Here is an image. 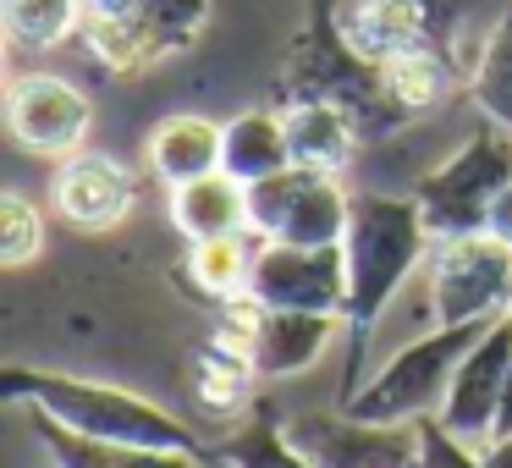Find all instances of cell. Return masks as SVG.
<instances>
[{
  "label": "cell",
  "mask_w": 512,
  "mask_h": 468,
  "mask_svg": "<svg viewBox=\"0 0 512 468\" xmlns=\"http://www.w3.org/2000/svg\"><path fill=\"white\" fill-rule=\"evenodd\" d=\"M0 397L23 413H39V419L61 424L72 435H89V441L160 446V452H210L177 413H166L160 402L138 397L127 386H111V380H83V375H61V369L12 364L0 375Z\"/></svg>",
  "instance_id": "6da1fadb"
},
{
  "label": "cell",
  "mask_w": 512,
  "mask_h": 468,
  "mask_svg": "<svg viewBox=\"0 0 512 468\" xmlns=\"http://www.w3.org/2000/svg\"><path fill=\"white\" fill-rule=\"evenodd\" d=\"M435 254V232L424 221L413 193H386V188H353V215L342 232V259H347V325L369 336L380 314L391 309L413 270H424Z\"/></svg>",
  "instance_id": "7a4b0ae2"
},
{
  "label": "cell",
  "mask_w": 512,
  "mask_h": 468,
  "mask_svg": "<svg viewBox=\"0 0 512 468\" xmlns=\"http://www.w3.org/2000/svg\"><path fill=\"white\" fill-rule=\"evenodd\" d=\"M479 336H485V325H430L408 347H397L369 380H358L342 397V408L353 419H375V424L430 419V413H441L446 386H452L457 364H463V353Z\"/></svg>",
  "instance_id": "3957f363"
},
{
  "label": "cell",
  "mask_w": 512,
  "mask_h": 468,
  "mask_svg": "<svg viewBox=\"0 0 512 468\" xmlns=\"http://www.w3.org/2000/svg\"><path fill=\"white\" fill-rule=\"evenodd\" d=\"M507 182H512V133L496 122H479L441 166L413 182V199H419L424 221L441 243V237L485 232V215Z\"/></svg>",
  "instance_id": "277c9868"
},
{
  "label": "cell",
  "mask_w": 512,
  "mask_h": 468,
  "mask_svg": "<svg viewBox=\"0 0 512 468\" xmlns=\"http://www.w3.org/2000/svg\"><path fill=\"white\" fill-rule=\"evenodd\" d=\"M435 325H496L512 303V248L490 232L441 237L424 265Z\"/></svg>",
  "instance_id": "5b68a950"
},
{
  "label": "cell",
  "mask_w": 512,
  "mask_h": 468,
  "mask_svg": "<svg viewBox=\"0 0 512 468\" xmlns=\"http://www.w3.org/2000/svg\"><path fill=\"white\" fill-rule=\"evenodd\" d=\"M353 215V188L331 171L287 166L276 177L248 188V232L259 243H292V248H336Z\"/></svg>",
  "instance_id": "8992f818"
},
{
  "label": "cell",
  "mask_w": 512,
  "mask_h": 468,
  "mask_svg": "<svg viewBox=\"0 0 512 468\" xmlns=\"http://www.w3.org/2000/svg\"><path fill=\"white\" fill-rule=\"evenodd\" d=\"M287 441L314 468H419V424H375L353 413H287Z\"/></svg>",
  "instance_id": "52a82bcc"
},
{
  "label": "cell",
  "mask_w": 512,
  "mask_h": 468,
  "mask_svg": "<svg viewBox=\"0 0 512 468\" xmlns=\"http://www.w3.org/2000/svg\"><path fill=\"white\" fill-rule=\"evenodd\" d=\"M6 127L12 138L39 160H67L78 149H89L94 105L61 72H17L6 83Z\"/></svg>",
  "instance_id": "ba28073f"
},
{
  "label": "cell",
  "mask_w": 512,
  "mask_h": 468,
  "mask_svg": "<svg viewBox=\"0 0 512 468\" xmlns=\"http://www.w3.org/2000/svg\"><path fill=\"white\" fill-rule=\"evenodd\" d=\"M248 298L259 309H298V314H342L347 320V259L336 248H292L259 243Z\"/></svg>",
  "instance_id": "9c48e42d"
},
{
  "label": "cell",
  "mask_w": 512,
  "mask_h": 468,
  "mask_svg": "<svg viewBox=\"0 0 512 468\" xmlns=\"http://www.w3.org/2000/svg\"><path fill=\"white\" fill-rule=\"evenodd\" d=\"M507 369H512V325L496 320V325H485V336L463 353V364H457V375H452V386H446V402H441L435 419H441L452 435H463V441L485 446L490 435H496V419H501Z\"/></svg>",
  "instance_id": "30bf717a"
},
{
  "label": "cell",
  "mask_w": 512,
  "mask_h": 468,
  "mask_svg": "<svg viewBox=\"0 0 512 468\" xmlns=\"http://www.w3.org/2000/svg\"><path fill=\"white\" fill-rule=\"evenodd\" d=\"M50 204L67 226L78 232H116L138 204V182L105 149H78V155L56 160V182H50Z\"/></svg>",
  "instance_id": "8fae6325"
},
{
  "label": "cell",
  "mask_w": 512,
  "mask_h": 468,
  "mask_svg": "<svg viewBox=\"0 0 512 468\" xmlns=\"http://www.w3.org/2000/svg\"><path fill=\"white\" fill-rule=\"evenodd\" d=\"M342 314H298V309H265L259 314V331H254V358L259 380H292V375H309L314 364L325 358L331 336L342 331Z\"/></svg>",
  "instance_id": "7c38bea8"
},
{
  "label": "cell",
  "mask_w": 512,
  "mask_h": 468,
  "mask_svg": "<svg viewBox=\"0 0 512 468\" xmlns=\"http://www.w3.org/2000/svg\"><path fill=\"white\" fill-rule=\"evenodd\" d=\"M281 122H287L292 166H303V171H331V177H342L353 166L358 144H364L358 116L336 100H287L281 105Z\"/></svg>",
  "instance_id": "4fadbf2b"
},
{
  "label": "cell",
  "mask_w": 512,
  "mask_h": 468,
  "mask_svg": "<svg viewBox=\"0 0 512 468\" xmlns=\"http://www.w3.org/2000/svg\"><path fill=\"white\" fill-rule=\"evenodd\" d=\"M336 28H342V39L369 67H386L402 50L430 45V12H424V0H342Z\"/></svg>",
  "instance_id": "5bb4252c"
},
{
  "label": "cell",
  "mask_w": 512,
  "mask_h": 468,
  "mask_svg": "<svg viewBox=\"0 0 512 468\" xmlns=\"http://www.w3.org/2000/svg\"><path fill=\"white\" fill-rule=\"evenodd\" d=\"M221 160H226V122H215V116L177 111L149 133V171H155L166 188L215 177Z\"/></svg>",
  "instance_id": "9a60e30c"
},
{
  "label": "cell",
  "mask_w": 512,
  "mask_h": 468,
  "mask_svg": "<svg viewBox=\"0 0 512 468\" xmlns=\"http://www.w3.org/2000/svg\"><path fill=\"white\" fill-rule=\"evenodd\" d=\"M34 419V435L39 446L50 452L56 468H215L210 452H160V446H111V441H89V435H72L61 424Z\"/></svg>",
  "instance_id": "2e32d148"
},
{
  "label": "cell",
  "mask_w": 512,
  "mask_h": 468,
  "mask_svg": "<svg viewBox=\"0 0 512 468\" xmlns=\"http://www.w3.org/2000/svg\"><path fill=\"white\" fill-rule=\"evenodd\" d=\"M166 210H171V226H177L188 243H210V237L248 232V188L237 177H226V171L171 188Z\"/></svg>",
  "instance_id": "e0dca14e"
},
{
  "label": "cell",
  "mask_w": 512,
  "mask_h": 468,
  "mask_svg": "<svg viewBox=\"0 0 512 468\" xmlns=\"http://www.w3.org/2000/svg\"><path fill=\"white\" fill-rule=\"evenodd\" d=\"M292 166V149H287V122L281 111H237L226 122V160L221 171L237 177L243 188L276 177V171Z\"/></svg>",
  "instance_id": "ac0fdd59"
},
{
  "label": "cell",
  "mask_w": 512,
  "mask_h": 468,
  "mask_svg": "<svg viewBox=\"0 0 512 468\" xmlns=\"http://www.w3.org/2000/svg\"><path fill=\"white\" fill-rule=\"evenodd\" d=\"M254 259H259V237L254 232H232V237H210V243H188V287L210 303H232L248 298L254 281Z\"/></svg>",
  "instance_id": "d6986e66"
},
{
  "label": "cell",
  "mask_w": 512,
  "mask_h": 468,
  "mask_svg": "<svg viewBox=\"0 0 512 468\" xmlns=\"http://www.w3.org/2000/svg\"><path fill=\"white\" fill-rule=\"evenodd\" d=\"M188 386L193 397L204 402L210 413H237L254 402V386H259V369L248 353H237V347L226 342H204L199 353H193V369H188Z\"/></svg>",
  "instance_id": "ffe728a7"
},
{
  "label": "cell",
  "mask_w": 512,
  "mask_h": 468,
  "mask_svg": "<svg viewBox=\"0 0 512 468\" xmlns=\"http://www.w3.org/2000/svg\"><path fill=\"white\" fill-rule=\"evenodd\" d=\"M215 468H314L298 446L287 441L276 413H248L237 430H226L221 441L210 446Z\"/></svg>",
  "instance_id": "44dd1931"
},
{
  "label": "cell",
  "mask_w": 512,
  "mask_h": 468,
  "mask_svg": "<svg viewBox=\"0 0 512 468\" xmlns=\"http://www.w3.org/2000/svg\"><path fill=\"white\" fill-rule=\"evenodd\" d=\"M380 72V89H386V100L397 105L402 116H419V111H435V105L446 100V89H452V67H446V56H435L430 45L419 50H402V56H391Z\"/></svg>",
  "instance_id": "7402d4cb"
},
{
  "label": "cell",
  "mask_w": 512,
  "mask_h": 468,
  "mask_svg": "<svg viewBox=\"0 0 512 468\" xmlns=\"http://www.w3.org/2000/svg\"><path fill=\"white\" fill-rule=\"evenodd\" d=\"M468 100H474L479 122H496L512 133V6L496 17L474 72H468Z\"/></svg>",
  "instance_id": "603a6c76"
},
{
  "label": "cell",
  "mask_w": 512,
  "mask_h": 468,
  "mask_svg": "<svg viewBox=\"0 0 512 468\" xmlns=\"http://www.w3.org/2000/svg\"><path fill=\"white\" fill-rule=\"evenodd\" d=\"M78 39L89 45V56L111 72H149L155 61H166L144 17H83Z\"/></svg>",
  "instance_id": "cb8c5ba5"
},
{
  "label": "cell",
  "mask_w": 512,
  "mask_h": 468,
  "mask_svg": "<svg viewBox=\"0 0 512 468\" xmlns=\"http://www.w3.org/2000/svg\"><path fill=\"white\" fill-rule=\"evenodd\" d=\"M0 17L23 50H56L83 34V0H0Z\"/></svg>",
  "instance_id": "d4e9b609"
},
{
  "label": "cell",
  "mask_w": 512,
  "mask_h": 468,
  "mask_svg": "<svg viewBox=\"0 0 512 468\" xmlns=\"http://www.w3.org/2000/svg\"><path fill=\"white\" fill-rule=\"evenodd\" d=\"M45 254V210L23 193H6L0 199V265L23 270Z\"/></svg>",
  "instance_id": "484cf974"
},
{
  "label": "cell",
  "mask_w": 512,
  "mask_h": 468,
  "mask_svg": "<svg viewBox=\"0 0 512 468\" xmlns=\"http://www.w3.org/2000/svg\"><path fill=\"white\" fill-rule=\"evenodd\" d=\"M144 23H149V34H155L160 56H177V50H188L193 39L204 34L210 0H144Z\"/></svg>",
  "instance_id": "4316f807"
},
{
  "label": "cell",
  "mask_w": 512,
  "mask_h": 468,
  "mask_svg": "<svg viewBox=\"0 0 512 468\" xmlns=\"http://www.w3.org/2000/svg\"><path fill=\"white\" fill-rule=\"evenodd\" d=\"M419 468H485V457H479L474 441L452 435L430 413V419H419Z\"/></svg>",
  "instance_id": "83f0119b"
},
{
  "label": "cell",
  "mask_w": 512,
  "mask_h": 468,
  "mask_svg": "<svg viewBox=\"0 0 512 468\" xmlns=\"http://www.w3.org/2000/svg\"><path fill=\"white\" fill-rule=\"evenodd\" d=\"M485 232L496 237V243H507V248H512V182L496 193V204H490V215H485Z\"/></svg>",
  "instance_id": "f1b7e54d"
},
{
  "label": "cell",
  "mask_w": 512,
  "mask_h": 468,
  "mask_svg": "<svg viewBox=\"0 0 512 468\" xmlns=\"http://www.w3.org/2000/svg\"><path fill=\"white\" fill-rule=\"evenodd\" d=\"M83 17H144V0H83Z\"/></svg>",
  "instance_id": "f546056e"
},
{
  "label": "cell",
  "mask_w": 512,
  "mask_h": 468,
  "mask_svg": "<svg viewBox=\"0 0 512 468\" xmlns=\"http://www.w3.org/2000/svg\"><path fill=\"white\" fill-rule=\"evenodd\" d=\"M479 457H485V468H512V430L490 435V441L479 446Z\"/></svg>",
  "instance_id": "4dcf8cb0"
},
{
  "label": "cell",
  "mask_w": 512,
  "mask_h": 468,
  "mask_svg": "<svg viewBox=\"0 0 512 468\" xmlns=\"http://www.w3.org/2000/svg\"><path fill=\"white\" fill-rule=\"evenodd\" d=\"M512 430V369H507V391H501V419H496V435Z\"/></svg>",
  "instance_id": "1f68e13d"
},
{
  "label": "cell",
  "mask_w": 512,
  "mask_h": 468,
  "mask_svg": "<svg viewBox=\"0 0 512 468\" xmlns=\"http://www.w3.org/2000/svg\"><path fill=\"white\" fill-rule=\"evenodd\" d=\"M507 325H512V303H507Z\"/></svg>",
  "instance_id": "d6a6232c"
}]
</instances>
